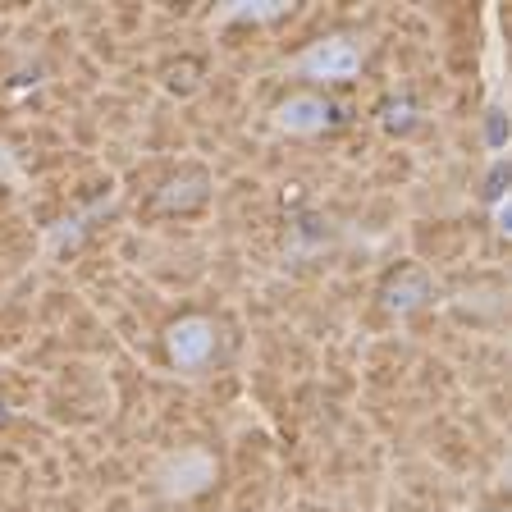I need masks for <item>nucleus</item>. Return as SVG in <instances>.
I'll use <instances>...</instances> for the list:
<instances>
[{"label": "nucleus", "mask_w": 512, "mask_h": 512, "mask_svg": "<svg viewBox=\"0 0 512 512\" xmlns=\"http://www.w3.org/2000/svg\"><path fill=\"white\" fill-rule=\"evenodd\" d=\"M220 480V458L206 444H179L170 453H160V462L151 467V485L165 503H192L206 490H215Z\"/></svg>", "instance_id": "obj_2"}, {"label": "nucleus", "mask_w": 512, "mask_h": 512, "mask_svg": "<svg viewBox=\"0 0 512 512\" xmlns=\"http://www.w3.org/2000/svg\"><path fill=\"white\" fill-rule=\"evenodd\" d=\"M215 352H220V325L202 311H188L165 325V357L179 375H202L215 362Z\"/></svg>", "instance_id": "obj_3"}, {"label": "nucleus", "mask_w": 512, "mask_h": 512, "mask_svg": "<svg viewBox=\"0 0 512 512\" xmlns=\"http://www.w3.org/2000/svg\"><path fill=\"white\" fill-rule=\"evenodd\" d=\"M380 124L389 128V133H407V128L416 124V106L407 101V96H403V101H384V106H380Z\"/></svg>", "instance_id": "obj_8"}, {"label": "nucleus", "mask_w": 512, "mask_h": 512, "mask_svg": "<svg viewBox=\"0 0 512 512\" xmlns=\"http://www.w3.org/2000/svg\"><path fill=\"white\" fill-rule=\"evenodd\" d=\"M366 55H371V42H366L362 32H330V37H316L311 46H302V51L288 60V74L307 78L311 92H316V87H339L362 74Z\"/></svg>", "instance_id": "obj_1"}, {"label": "nucleus", "mask_w": 512, "mask_h": 512, "mask_svg": "<svg viewBox=\"0 0 512 512\" xmlns=\"http://www.w3.org/2000/svg\"><path fill=\"white\" fill-rule=\"evenodd\" d=\"M211 197V170H202V165H183L179 174H170V179L160 183L156 192V211H197V206Z\"/></svg>", "instance_id": "obj_6"}, {"label": "nucleus", "mask_w": 512, "mask_h": 512, "mask_svg": "<svg viewBox=\"0 0 512 512\" xmlns=\"http://www.w3.org/2000/svg\"><path fill=\"white\" fill-rule=\"evenodd\" d=\"M293 14L288 0H229V5H215L211 10V28H234V23H279Z\"/></svg>", "instance_id": "obj_7"}, {"label": "nucleus", "mask_w": 512, "mask_h": 512, "mask_svg": "<svg viewBox=\"0 0 512 512\" xmlns=\"http://www.w3.org/2000/svg\"><path fill=\"white\" fill-rule=\"evenodd\" d=\"M0 421H10V412H5V403H0Z\"/></svg>", "instance_id": "obj_9"}, {"label": "nucleus", "mask_w": 512, "mask_h": 512, "mask_svg": "<svg viewBox=\"0 0 512 512\" xmlns=\"http://www.w3.org/2000/svg\"><path fill=\"white\" fill-rule=\"evenodd\" d=\"M430 298H435V284H430L426 266H398L380 284V302L389 316H416Z\"/></svg>", "instance_id": "obj_5"}, {"label": "nucleus", "mask_w": 512, "mask_h": 512, "mask_svg": "<svg viewBox=\"0 0 512 512\" xmlns=\"http://www.w3.org/2000/svg\"><path fill=\"white\" fill-rule=\"evenodd\" d=\"M334 124H339V106H334L325 92H311V87L288 92L284 101H275V110H270V128L288 133V138H320V133Z\"/></svg>", "instance_id": "obj_4"}]
</instances>
